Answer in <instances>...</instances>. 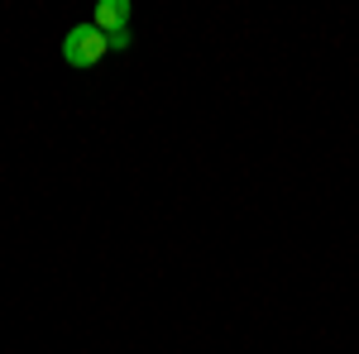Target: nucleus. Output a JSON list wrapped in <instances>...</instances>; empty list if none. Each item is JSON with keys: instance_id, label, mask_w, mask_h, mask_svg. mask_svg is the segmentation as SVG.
Masks as SVG:
<instances>
[{"instance_id": "obj_1", "label": "nucleus", "mask_w": 359, "mask_h": 354, "mask_svg": "<svg viewBox=\"0 0 359 354\" xmlns=\"http://www.w3.org/2000/svg\"><path fill=\"white\" fill-rule=\"evenodd\" d=\"M106 53H111V39H106L96 25H77V29H67V39H62L67 67H96Z\"/></svg>"}, {"instance_id": "obj_2", "label": "nucleus", "mask_w": 359, "mask_h": 354, "mask_svg": "<svg viewBox=\"0 0 359 354\" xmlns=\"http://www.w3.org/2000/svg\"><path fill=\"white\" fill-rule=\"evenodd\" d=\"M91 25L101 29L106 39L120 34V29H130V0H101V5H96V15H91Z\"/></svg>"}, {"instance_id": "obj_3", "label": "nucleus", "mask_w": 359, "mask_h": 354, "mask_svg": "<svg viewBox=\"0 0 359 354\" xmlns=\"http://www.w3.org/2000/svg\"><path fill=\"white\" fill-rule=\"evenodd\" d=\"M135 39H130V29H120V34H111V48H130Z\"/></svg>"}]
</instances>
